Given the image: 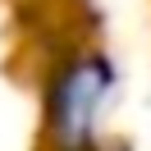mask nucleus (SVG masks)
Listing matches in <instances>:
<instances>
[{
	"label": "nucleus",
	"instance_id": "obj_1",
	"mask_svg": "<svg viewBox=\"0 0 151 151\" xmlns=\"http://www.w3.org/2000/svg\"><path fill=\"white\" fill-rule=\"evenodd\" d=\"M105 101H110V64L101 60H78L64 69L55 96H50V114H55V137L64 147H83L96 133Z\"/></svg>",
	"mask_w": 151,
	"mask_h": 151
}]
</instances>
